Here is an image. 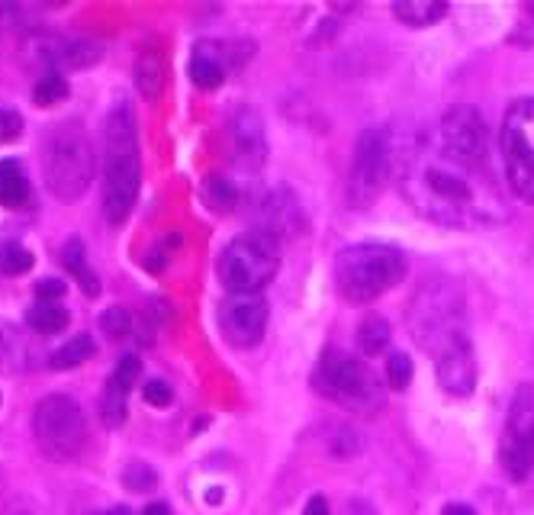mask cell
Wrapping results in <instances>:
<instances>
[{
    "label": "cell",
    "instance_id": "obj_1",
    "mask_svg": "<svg viewBox=\"0 0 534 515\" xmlns=\"http://www.w3.org/2000/svg\"><path fill=\"white\" fill-rule=\"evenodd\" d=\"M393 178L412 210L444 229H480L509 219L493 158L451 149L438 129H409L406 139L393 142Z\"/></svg>",
    "mask_w": 534,
    "mask_h": 515
},
{
    "label": "cell",
    "instance_id": "obj_2",
    "mask_svg": "<svg viewBox=\"0 0 534 515\" xmlns=\"http://www.w3.org/2000/svg\"><path fill=\"white\" fill-rule=\"evenodd\" d=\"M409 332L435 364L473 348L467 335V303L457 281L432 274L415 287L409 300Z\"/></svg>",
    "mask_w": 534,
    "mask_h": 515
},
{
    "label": "cell",
    "instance_id": "obj_3",
    "mask_svg": "<svg viewBox=\"0 0 534 515\" xmlns=\"http://www.w3.org/2000/svg\"><path fill=\"white\" fill-rule=\"evenodd\" d=\"M142 187V158H139V129L136 113L120 100L103 126V216L110 226L129 219Z\"/></svg>",
    "mask_w": 534,
    "mask_h": 515
},
{
    "label": "cell",
    "instance_id": "obj_4",
    "mask_svg": "<svg viewBox=\"0 0 534 515\" xmlns=\"http://www.w3.org/2000/svg\"><path fill=\"white\" fill-rule=\"evenodd\" d=\"M406 277V255L393 245H351L335 258V287L348 303H374Z\"/></svg>",
    "mask_w": 534,
    "mask_h": 515
},
{
    "label": "cell",
    "instance_id": "obj_5",
    "mask_svg": "<svg viewBox=\"0 0 534 515\" xmlns=\"http://www.w3.org/2000/svg\"><path fill=\"white\" fill-rule=\"evenodd\" d=\"M42 178L58 200H78L94 181V145L78 120L55 123L42 142Z\"/></svg>",
    "mask_w": 534,
    "mask_h": 515
},
{
    "label": "cell",
    "instance_id": "obj_6",
    "mask_svg": "<svg viewBox=\"0 0 534 515\" xmlns=\"http://www.w3.org/2000/svg\"><path fill=\"white\" fill-rule=\"evenodd\" d=\"M313 384L322 396H329L332 403L345 406L351 412H361V416H374V412L387 406V393H383L377 374L370 371V364L335 345H329L319 355Z\"/></svg>",
    "mask_w": 534,
    "mask_h": 515
},
{
    "label": "cell",
    "instance_id": "obj_7",
    "mask_svg": "<svg viewBox=\"0 0 534 515\" xmlns=\"http://www.w3.org/2000/svg\"><path fill=\"white\" fill-rule=\"evenodd\" d=\"M277 242L264 232H245L219 252V281L232 297H255L277 277Z\"/></svg>",
    "mask_w": 534,
    "mask_h": 515
},
{
    "label": "cell",
    "instance_id": "obj_8",
    "mask_svg": "<svg viewBox=\"0 0 534 515\" xmlns=\"http://www.w3.org/2000/svg\"><path fill=\"white\" fill-rule=\"evenodd\" d=\"M33 435L42 454L58 464L74 461L87 445V422L78 400L65 393H52L36 403L33 412Z\"/></svg>",
    "mask_w": 534,
    "mask_h": 515
},
{
    "label": "cell",
    "instance_id": "obj_9",
    "mask_svg": "<svg viewBox=\"0 0 534 515\" xmlns=\"http://www.w3.org/2000/svg\"><path fill=\"white\" fill-rule=\"evenodd\" d=\"M393 178V136L383 126H367L354 142L348 168V206L370 210L383 194V184Z\"/></svg>",
    "mask_w": 534,
    "mask_h": 515
},
{
    "label": "cell",
    "instance_id": "obj_10",
    "mask_svg": "<svg viewBox=\"0 0 534 515\" xmlns=\"http://www.w3.org/2000/svg\"><path fill=\"white\" fill-rule=\"evenodd\" d=\"M499 145L512 194L534 203V97H518L506 110Z\"/></svg>",
    "mask_w": 534,
    "mask_h": 515
},
{
    "label": "cell",
    "instance_id": "obj_11",
    "mask_svg": "<svg viewBox=\"0 0 534 515\" xmlns=\"http://www.w3.org/2000/svg\"><path fill=\"white\" fill-rule=\"evenodd\" d=\"M534 467V393L528 384L518 387L509 422H506V438H502V470L522 483Z\"/></svg>",
    "mask_w": 534,
    "mask_h": 515
},
{
    "label": "cell",
    "instance_id": "obj_12",
    "mask_svg": "<svg viewBox=\"0 0 534 515\" xmlns=\"http://www.w3.org/2000/svg\"><path fill=\"white\" fill-rule=\"evenodd\" d=\"M219 326L232 348H255L267 329V300L255 297H229L219 306Z\"/></svg>",
    "mask_w": 534,
    "mask_h": 515
},
{
    "label": "cell",
    "instance_id": "obj_13",
    "mask_svg": "<svg viewBox=\"0 0 534 515\" xmlns=\"http://www.w3.org/2000/svg\"><path fill=\"white\" fill-rule=\"evenodd\" d=\"M139 377H142V364L136 355H126L116 361L113 374L107 377V387H103V396H100V419L107 429H120L126 422L129 393L139 384Z\"/></svg>",
    "mask_w": 534,
    "mask_h": 515
},
{
    "label": "cell",
    "instance_id": "obj_14",
    "mask_svg": "<svg viewBox=\"0 0 534 515\" xmlns=\"http://www.w3.org/2000/svg\"><path fill=\"white\" fill-rule=\"evenodd\" d=\"M232 145H235V158H239L248 171L264 168L267 139H264V123L255 110H239V116L232 120Z\"/></svg>",
    "mask_w": 534,
    "mask_h": 515
},
{
    "label": "cell",
    "instance_id": "obj_15",
    "mask_svg": "<svg viewBox=\"0 0 534 515\" xmlns=\"http://www.w3.org/2000/svg\"><path fill=\"white\" fill-rule=\"evenodd\" d=\"M296 223H300V203L290 194V190H271L264 200H261V229L264 235H271V239H284V235H293Z\"/></svg>",
    "mask_w": 534,
    "mask_h": 515
},
{
    "label": "cell",
    "instance_id": "obj_16",
    "mask_svg": "<svg viewBox=\"0 0 534 515\" xmlns=\"http://www.w3.org/2000/svg\"><path fill=\"white\" fill-rule=\"evenodd\" d=\"M42 58L55 68H91L100 62V49L81 39H55L42 42Z\"/></svg>",
    "mask_w": 534,
    "mask_h": 515
},
{
    "label": "cell",
    "instance_id": "obj_17",
    "mask_svg": "<svg viewBox=\"0 0 534 515\" xmlns=\"http://www.w3.org/2000/svg\"><path fill=\"white\" fill-rule=\"evenodd\" d=\"M33 367V348L29 338L13 326V322H0V374H23Z\"/></svg>",
    "mask_w": 534,
    "mask_h": 515
},
{
    "label": "cell",
    "instance_id": "obj_18",
    "mask_svg": "<svg viewBox=\"0 0 534 515\" xmlns=\"http://www.w3.org/2000/svg\"><path fill=\"white\" fill-rule=\"evenodd\" d=\"M136 91L148 100L155 103L161 94H165V84H168V65H165V55L158 49H142L139 58H136Z\"/></svg>",
    "mask_w": 534,
    "mask_h": 515
},
{
    "label": "cell",
    "instance_id": "obj_19",
    "mask_svg": "<svg viewBox=\"0 0 534 515\" xmlns=\"http://www.w3.org/2000/svg\"><path fill=\"white\" fill-rule=\"evenodd\" d=\"M213 49H216L213 42H200V46L194 49V58H190V81H194L197 87H203V91H213V87H219L229 75L226 55H219Z\"/></svg>",
    "mask_w": 534,
    "mask_h": 515
},
{
    "label": "cell",
    "instance_id": "obj_20",
    "mask_svg": "<svg viewBox=\"0 0 534 515\" xmlns=\"http://www.w3.org/2000/svg\"><path fill=\"white\" fill-rule=\"evenodd\" d=\"M29 200H33V190H29L23 165L13 158H0V206L4 210H23Z\"/></svg>",
    "mask_w": 534,
    "mask_h": 515
},
{
    "label": "cell",
    "instance_id": "obj_21",
    "mask_svg": "<svg viewBox=\"0 0 534 515\" xmlns=\"http://www.w3.org/2000/svg\"><path fill=\"white\" fill-rule=\"evenodd\" d=\"M393 17L412 29L435 26L441 17H448V4H438V0H399V4H393Z\"/></svg>",
    "mask_w": 534,
    "mask_h": 515
},
{
    "label": "cell",
    "instance_id": "obj_22",
    "mask_svg": "<svg viewBox=\"0 0 534 515\" xmlns=\"http://www.w3.org/2000/svg\"><path fill=\"white\" fill-rule=\"evenodd\" d=\"M94 351H97V345H94L91 335H87V332L84 335H74V338H68L62 348L52 351L49 367H52V371H71V367H81L84 361H91Z\"/></svg>",
    "mask_w": 534,
    "mask_h": 515
},
{
    "label": "cell",
    "instance_id": "obj_23",
    "mask_svg": "<svg viewBox=\"0 0 534 515\" xmlns=\"http://www.w3.org/2000/svg\"><path fill=\"white\" fill-rule=\"evenodd\" d=\"M68 319L71 316L62 303H42V300H36L26 313L29 329L39 332V335H58L62 329H68Z\"/></svg>",
    "mask_w": 534,
    "mask_h": 515
},
{
    "label": "cell",
    "instance_id": "obj_24",
    "mask_svg": "<svg viewBox=\"0 0 534 515\" xmlns=\"http://www.w3.org/2000/svg\"><path fill=\"white\" fill-rule=\"evenodd\" d=\"M390 322L383 319V316H367L361 322V329H358V348L364 351L367 358H374L380 355V351H387L390 345Z\"/></svg>",
    "mask_w": 534,
    "mask_h": 515
},
{
    "label": "cell",
    "instance_id": "obj_25",
    "mask_svg": "<svg viewBox=\"0 0 534 515\" xmlns=\"http://www.w3.org/2000/svg\"><path fill=\"white\" fill-rule=\"evenodd\" d=\"M203 200L210 203V210L216 213H232V206L239 203V190L232 187V181L210 174V178L203 181Z\"/></svg>",
    "mask_w": 534,
    "mask_h": 515
},
{
    "label": "cell",
    "instance_id": "obj_26",
    "mask_svg": "<svg viewBox=\"0 0 534 515\" xmlns=\"http://www.w3.org/2000/svg\"><path fill=\"white\" fill-rule=\"evenodd\" d=\"M71 94V87L65 81L62 71H49V75H42L33 87V103L36 107H55V103H62Z\"/></svg>",
    "mask_w": 534,
    "mask_h": 515
},
{
    "label": "cell",
    "instance_id": "obj_27",
    "mask_svg": "<svg viewBox=\"0 0 534 515\" xmlns=\"http://www.w3.org/2000/svg\"><path fill=\"white\" fill-rule=\"evenodd\" d=\"M62 261H65V268L81 281V287H84L87 297H97V293H100V284H97V277L84 268V245H81L78 239H71V242L65 245Z\"/></svg>",
    "mask_w": 534,
    "mask_h": 515
},
{
    "label": "cell",
    "instance_id": "obj_28",
    "mask_svg": "<svg viewBox=\"0 0 534 515\" xmlns=\"http://www.w3.org/2000/svg\"><path fill=\"white\" fill-rule=\"evenodd\" d=\"M33 268V252L23 242H4L0 245V274L17 277Z\"/></svg>",
    "mask_w": 534,
    "mask_h": 515
},
{
    "label": "cell",
    "instance_id": "obj_29",
    "mask_svg": "<svg viewBox=\"0 0 534 515\" xmlns=\"http://www.w3.org/2000/svg\"><path fill=\"white\" fill-rule=\"evenodd\" d=\"M129 329H132V316L126 313L123 306H110L107 313L100 316V332L107 335V338H113V342H120V338H126Z\"/></svg>",
    "mask_w": 534,
    "mask_h": 515
},
{
    "label": "cell",
    "instance_id": "obj_30",
    "mask_svg": "<svg viewBox=\"0 0 534 515\" xmlns=\"http://www.w3.org/2000/svg\"><path fill=\"white\" fill-rule=\"evenodd\" d=\"M387 380L393 390H406L412 384V361L403 351H396V355L387 358Z\"/></svg>",
    "mask_w": 534,
    "mask_h": 515
},
{
    "label": "cell",
    "instance_id": "obj_31",
    "mask_svg": "<svg viewBox=\"0 0 534 515\" xmlns=\"http://www.w3.org/2000/svg\"><path fill=\"white\" fill-rule=\"evenodd\" d=\"M123 480H126V487L132 493H148V490H155V483H158V477L145 464H132Z\"/></svg>",
    "mask_w": 534,
    "mask_h": 515
},
{
    "label": "cell",
    "instance_id": "obj_32",
    "mask_svg": "<svg viewBox=\"0 0 534 515\" xmlns=\"http://www.w3.org/2000/svg\"><path fill=\"white\" fill-rule=\"evenodd\" d=\"M142 393H145V403L155 406V409H165V406H171V400H174L171 387L165 384V380H158V377H155V380H145Z\"/></svg>",
    "mask_w": 534,
    "mask_h": 515
},
{
    "label": "cell",
    "instance_id": "obj_33",
    "mask_svg": "<svg viewBox=\"0 0 534 515\" xmlns=\"http://www.w3.org/2000/svg\"><path fill=\"white\" fill-rule=\"evenodd\" d=\"M20 132H23V116L17 110L0 107V145L20 139Z\"/></svg>",
    "mask_w": 534,
    "mask_h": 515
},
{
    "label": "cell",
    "instance_id": "obj_34",
    "mask_svg": "<svg viewBox=\"0 0 534 515\" xmlns=\"http://www.w3.org/2000/svg\"><path fill=\"white\" fill-rule=\"evenodd\" d=\"M65 290H68V284H62L58 277H46V281L36 284V300H42V303H58V300L65 297Z\"/></svg>",
    "mask_w": 534,
    "mask_h": 515
},
{
    "label": "cell",
    "instance_id": "obj_35",
    "mask_svg": "<svg viewBox=\"0 0 534 515\" xmlns=\"http://www.w3.org/2000/svg\"><path fill=\"white\" fill-rule=\"evenodd\" d=\"M306 515H332L329 499H325V496H313V499L306 503Z\"/></svg>",
    "mask_w": 534,
    "mask_h": 515
},
{
    "label": "cell",
    "instance_id": "obj_36",
    "mask_svg": "<svg viewBox=\"0 0 534 515\" xmlns=\"http://www.w3.org/2000/svg\"><path fill=\"white\" fill-rule=\"evenodd\" d=\"M345 515H374V509H370L367 503H361V499H354V503H348Z\"/></svg>",
    "mask_w": 534,
    "mask_h": 515
},
{
    "label": "cell",
    "instance_id": "obj_37",
    "mask_svg": "<svg viewBox=\"0 0 534 515\" xmlns=\"http://www.w3.org/2000/svg\"><path fill=\"white\" fill-rule=\"evenodd\" d=\"M444 515H477V509L467 506V503H451L448 509H444Z\"/></svg>",
    "mask_w": 534,
    "mask_h": 515
},
{
    "label": "cell",
    "instance_id": "obj_38",
    "mask_svg": "<svg viewBox=\"0 0 534 515\" xmlns=\"http://www.w3.org/2000/svg\"><path fill=\"white\" fill-rule=\"evenodd\" d=\"M142 515H171V506H165V503H152V506H145Z\"/></svg>",
    "mask_w": 534,
    "mask_h": 515
},
{
    "label": "cell",
    "instance_id": "obj_39",
    "mask_svg": "<svg viewBox=\"0 0 534 515\" xmlns=\"http://www.w3.org/2000/svg\"><path fill=\"white\" fill-rule=\"evenodd\" d=\"M103 515H132L126 506H116V509H110V512H103Z\"/></svg>",
    "mask_w": 534,
    "mask_h": 515
},
{
    "label": "cell",
    "instance_id": "obj_40",
    "mask_svg": "<svg viewBox=\"0 0 534 515\" xmlns=\"http://www.w3.org/2000/svg\"><path fill=\"white\" fill-rule=\"evenodd\" d=\"M0 13H4V7H0Z\"/></svg>",
    "mask_w": 534,
    "mask_h": 515
}]
</instances>
